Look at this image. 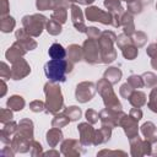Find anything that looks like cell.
<instances>
[{
	"label": "cell",
	"mask_w": 157,
	"mask_h": 157,
	"mask_svg": "<svg viewBox=\"0 0 157 157\" xmlns=\"http://www.w3.org/2000/svg\"><path fill=\"white\" fill-rule=\"evenodd\" d=\"M44 71L50 81L53 82L64 81L65 71H66V61L64 59H52L45 64Z\"/></svg>",
	"instance_id": "6da1fadb"
},
{
	"label": "cell",
	"mask_w": 157,
	"mask_h": 157,
	"mask_svg": "<svg viewBox=\"0 0 157 157\" xmlns=\"http://www.w3.org/2000/svg\"><path fill=\"white\" fill-rule=\"evenodd\" d=\"M48 53H49V56H50L52 59H64V58H65V54H66V53H65V49H64L63 45L59 44V43L52 44Z\"/></svg>",
	"instance_id": "7a4b0ae2"
}]
</instances>
